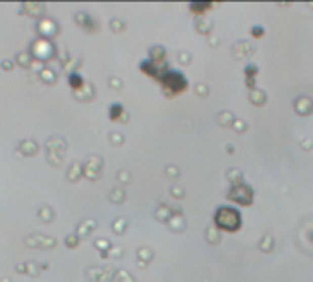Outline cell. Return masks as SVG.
I'll list each match as a JSON object with an SVG mask.
<instances>
[{
	"instance_id": "6da1fadb",
	"label": "cell",
	"mask_w": 313,
	"mask_h": 282,
	"mask_svg": "<svg viewBox=\"0 0 313 282\" xmlns=\"http://www.w3.org/2000/svg\"><path fill=\"white\" fill-rule=\"evenodd\" d=\"M165 85L174 88V92H180L185 88V79L180 73H169V75L165 77Z\"/></svg>"
},
{
	"instance_id": "3957f363",
	"label": "cell",
	"mask_w": 313,
	"mask_h": 282,
	"mask_svg": "<svg viewBox=\"0 0 313 282\" xmlns=\"http://www.w3.org/2000/svg\"><path fill=\"white\" fill-rule=\"evenodd\" d=\"M70 85H72L75 90H79V88H81V85H82V79L77 75V73H72V75H70Z\"/></svg>"
},
{
	"instance_id": "277c9868",
	"label": "cell",
	"mask_w": 313,
	"mask_h": 282,
	"mask_svg": "<svg viewBox=\"0 0 313 282\" xmlns=\"http://www.w3.org/2000/svg\"><path fill=\"white\" fill-rule=\"evenodd\" d=\"M66 244L68 246H73V248H75V246H77V236H73V238L70 236V238L66 240Z\"/></svg>"
},
{
	"instance_id": "7a4b0ae2",
	"label": "cell",
	"mask_w": 313,
	"mask_h": 282,
	"mask_svg": "<svg viewBox=\"0 0 313 282\" xmlns=\"http://www.w3.org/2000/svg\"><path fill=\"white\" fill-rule=\"evenodd\" d=\"M121 112H123V108H121V105H112V108H110V119H112V121L119 119Z\"/></svg>"
}]
</instances>
